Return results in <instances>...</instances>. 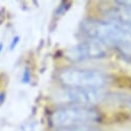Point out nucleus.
Instances as JSON below:
<instances>
[{
  "label": "nucleus",
  "mask_w": 131,
  "mask_h": 131,
  "mask_svg": "<svg viewBox=\"0 0 131 131\" xmlns=\"http://www.w3.org/2000/svg\"><path fill=\"white\" fill-rule=\"evenodd\" d=\"M82 32L90 39L117 48L124 58L131 60V32L110 21L98 20L84 21Z\"/></svg>",
  "instance_id": "f257e3e1"
},
{
  "label": "nucleus",
  "mask_w": 131,
  "mask_h": 131,
  "mask_svg": "<svg viewBox=\"0 0 131 131\" xmlns=\"http://www.w3.org/2000/svg\"><path fill=\"white\" fill-rule=\"evenodd\" d=\"M100 119V114L92 106L65 105L57 108L51 116V122L58 128L90 125Z\"/></svg>",
  "instance_id": "f03ea898"
},
{
  "label": "nucleus",
  "mask_w": 131,
  "mask_h": 131,
  "mask_svg": "<svg viewBox=\"0 0 131 131\" xmlns=\"http://www.w3.org/2000/svg\"><path fill=\"white\" fill-rule=\"evenodd\" d=\"M59 80L68 88L103 89L108 77L102 71L90 68H66L60 72Z\"/></svg>",
  "instance_id": "7ed1b4c3"
},
{
  "label": "nucleus",
  "mask_w": 131,
  "mask_h": 131,
  "mask_svg": "<svg viewBox=\"0 0 131 131\" xmlns=\"http://www.w3.org/2000/svg\"><path fill=\"white\" fill-rule=\"evenodd\" d=\"M105 97L103 89L67 88L57 94V100L66 105L91 106L100 102Z\"/></svg>",
  "instance_id": "20e7f679"
},
{
  "label": "nucleus",
  "mask_w": 131,
  "mask_h": 131,
  "mask_svg": "<svg viewBox=\"0 0 131 131\" xmlns=\"http://www.w3.org/2000/svg\"><path fill=\"white\" fill-rule=\"evenodd\" d=\"M106 55L107 49L104 43L90 38L71 47L67 51V57L73 61L101 59Z\"/></svg>",
  "instance_id": "39448f33"
},
{
  "label": "nucleus",
  "mask_w": 131,
  "mask_h": 131,
  "mask_svg": "<svg viewBox=\"0 0 131 131\" xmlns=\"http://www.w3.org/2000/svg\"><path fill=\"white\" fill-rule=\"evenodd\" d=\"M106 21L131 32V1H117L105 13Z\"/></svg>",
  "instance_id": "423d86ee"
},
{
  "label": "nucleus",
  "mask_w": 131,
  "mask_h": 131,
  "mask_svg": "<svg viewBox=\"0 0 131 131\" xmlns=\"http://www.w3.org/2000/svg\"><path fill=\"white\" fill-rule=\"evenodd\" d=\"M57 131H94L91 125H80V126H70L58 128Z\"/></svg>",
  "instance_id": "0eeeda50"
},
{
  "label": "nucleus",
  "mask_w": 131,
  "mask_h": 131,
  "mask_svg": "<svg viewBox=\"0 0 131 131\" xmlns=\"http://www.w3.org/2000/svg\"><path fill=\"white\" fill-rule=\"evenodd\" d=\"M2 48H3L2 43H0V53H1V51H2Z\"/></svg>",
  "instance_id": "6e6552de"
}]
</instances>
